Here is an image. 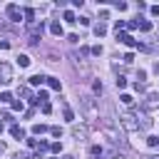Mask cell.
Returning <instances> with one entry per match:
<instances>
[{"label": "cell", "mask_w": 159, "mask_h": 159, "mask_svg": "<svg viewBox=\"0 0 159 159\" xmlns=\"http://www.w3.org/2000/svg\"><path fill=\"white\" fill-rule=\"evenodd\" d=\"M15 159H30V154H27V152H20V154H17Z\"/></svg>", "instance_id": "obj_25"}, {"label": "cell", "mask_w": 159, "mask_h": 159, "mask_svg": "<svg viewBox=\"0 0 159 159\" xmlns=\"http://www.w3.org/2000/svg\"><path fill=\"white\" fill-rule=\"evenodd\" d=\"M119 122H122V127L129 129V132H137V129H139V119H137L134 112H124V114L119 117Z\"/></svg>", "instance_id": "obj_1"}, {"label": "cell", "mask_w": 159, "mask_h": 159, "mask_svg": "<svg viewBox=\"0 0 159 159\" xmlns=\"http://www.w3.org/2000/svg\"><path fill=\"white\" fill-rule=\"evenodd\" d=\"M47 132V124H35L32 127V134H45Z\"/></svg>", "instance_id": "obj_12"}, {"label": "cell", "mask_w": 159, "mask_h": 159, "mask_svg": "<svg viewBox=\"0 0 159 159\" xmlns=\"http://www.w3.org/2000/svg\"><path fill=\"white\" fill-rule=\"evenodd\" d=\"M139 30H142V32H149V30H152V22H149V20H142V22H139Z\"/></svg>", "instance_id": "obj_13"}, {"label": "cell", "mask_w": 159, "mask_h": 159, "mask_svg": "<svg viewBox=\"0 0 159 159\" xmlns=\"http://www.w3.org/2000/svg\"><path fill=\"white\" fill-rule=\"evenodd\" d=\"M5 12H7V17H10L12 22H20V20H22V10H20L15 2H10V5L5 7Z\"/></svg>", "instance_id": "obj_3"}, {"label": "cell", "mask_w": 159, "mask_h": 159, "mask_svg": "<svg viewBox=\"0 0 159 159\" xmlns=\"http://www.w3.org/2000/svg\"><path fill=\"white\" fill-rule=\"evenodd\" d=\"M147 144H149V147H159V137L149 134V137H147Z\"/></svg>", "instance_id": "obj_15"}, {"label": "cell", "mask_w": 159, "mask_h": 159, "mask_svg": "<svg viewBox=\"0 0 159 159\" xmlns=\"http://www.w3.org/2000/svg\"><path fill=\"white\" fill-rule=\"evenodd\" d=\"M114 82H117V89H124V87H127V80H124L122 75H119V77H117Z\"/></svg>", "instance_id": "obj_17"}, {"label": "cell", "mask_w": 159, "mask_h": 159, "mask_svg": "<svg viewBox=\"0 0 159 159\" xmlns=\"http://www.w3.org/2000/svg\"><path fill=\"white\" fill-rule=\"evenodd\" d=\"M149 12H152V15H159V5H152V7H149Z\"/></svg>", "instance_id": "obj_24"}, {"label": "cell", "mask_w": 159, "mask_h": 159, "mask_svg": "<svg viewBox=\"0 0 159 159\" xmlns=\"http://www.w3.org/2000/svg\"><path fill=\"white\" fill-rule=\"evenodd\" d=\"M65 119H67V122H75V112H72V109H65Z\"/></svg>", "instance_id": "obj_19"}, {"label": "cell", "mask_w": 159, "mask_h": 159, "mask_svg": "<svg viewBox=\"0 0 159 159\" xmlns=\"http://www.w3.org/2000/svg\"><path fill=\"white\" fill-rule=\"evenodd\" d=\"M42 82H47L45 75H32V77H30V84H32V87H37V84H42Z\"/></svg>", "instance_id": "obj_7"}, {"label": "cell", "mask_w": 159, "mask_h": 159, "mask_svg": "<svg viewBox=\"0 0 159 159\" xmlns=\"http://www.w3.org/2000/svg\"><path fill=\"white\" fill-rule=\"evenodd\" d=\"M119 102H122L124 107H132V104H134V97H132V94H122V97H119Z\"/></svg>", "instance_id": "obj_9"}, {"label": "cell", "mask_w": 159, "mask_h": 159, "mask_svg": "<svg viewBox=\"0 0 159 159\" xmlns=\"http://www.w3.org/2000/svg\"><path fill=\"white\" fill-rule=\"evenodd\" d=\"M50 134H52V137H62V129H60V127H50Z\"/></svg>", "instance_id": "obj_20"}, {"label": "cell", "mask_w": 159, "mask_h": 159, "mask_svg": "<svg viewBox=\"0 0 159 159\" xmlns=\"http://www.w3.org/2000/svg\"><path fill=\"white\" fill-rule=\"evenodd\" d=\"M94 35H97V37H104V35H107V25H104V22L94 25Z\"/></svg>", "instance_id": "obj_8"}, {"label": "cell", "mask_w": 159, "mask_h": 159, "mask_svg": "<svg viewBox=\"0 0 159 159\" xmlns=\"http://www.w3.org/2000/svg\"><path fill=\"white\" fill-rule=\"evenodd\" d=\"M17 65H20V67H27V65H30V57H27V55H17Z\"/></svg>", "instance_id": "obj_11"}, {"label": "cell", "mask_w": 159, "mask_h": 159, "mask_svg": "<svg viewBox=\"0 0 159 159\" xmlns=\"http://www.w3.org/2000/svg\"><path fill=\"white\" fill-rule=\"evenodd\" d=\"M12 82V67L7 62H0V84H10Z\"/></svg>", "instance_id": "obj_2"}, {"label": "cell", "mask_w": 159, "mask_h": 159, "mask_svg": "<svg viewBox=\"0 0 159 159\" xmlns=\"http://www.w3.org/2000/svg\"><path fill=\"white\" fill-rule=\"evenodd\" d=\"M0 132H2V122H0Z\"/></svg>", "instance_id": "obj_27"}, {"label": "cell", "mask_w": 159, "mask_h": 159, "mask_svg": "<svg viewBox=\"0 0 159 159\" xmlns=\"http://www.w3.org/2000/svg\"><path fill=\"white\" fill-rule=\"evenodd\" d=\"M65 20H67V22H77V17H75L72 10H65Z\"/></svg>", "instance_id": "obj_16"}, {"label": "cell", "mask_w": 159, "mask_h": 159, "mask_svg": "<svg viewBox=\"0 0 159 159\" xmlns=\"http://www.w3.org/2000/svg\"><path fill=\"white\" fill-rule=\"evenodd\" d=\"M0 102H12V94H10V92H2V94H0Z\"/></svg>", "instance_id": "obj_18"}, {"label": "cell", "mask_w": 159, "mask_h": 159, "mask_svg": "<svg viewBox=\"0 0 159 159\" xmlns=\"http://www.w3.org/2000/svg\"><path fill=\"white\" fill-rule=\"evenodd\" d=\"M50 152H52V154H60V152H62V144H60V142H52V144H50Z\"/></svg>", "instance_id": "obj_14"}, {"label": "cell", "mask_w": 159, "mask_h": 159, "mask_svg": "<svg viewBox=\"0 0 159 159\" xmlns=\"http://www.w3.org/2000/svg\"><path fill=\"white\" fill-rule=\"evenodd\" d=\"M10 134H12L15 139H25V129H22V127H17V124H12V127H10Z\"/></svg>", "instance_id": "obj_5"}, {"label": "cell", "mask_w": 159, "mask_h": 159, "mask_svg": "<svg viewBox=\"0 0 159 159\" xmlns=\"http://www.w3.org/2000/svg\"><path fill=\"white\" fill-rule=\"evenodd\" d=\"M149 159H159V157H149Z\"/></svg>", "instance_id": "obj_28"}, {"label": "cell", "mask_w": 159, "mask_h": 159, "mask_svg": "<svg viewBox=\"0 0 159 159\" xmlns=\"http://www.w3.org/2000/svg\"><path fill=\"white\" fill-rule=\"evenodd\" d=\"M117 40H119V42H124V45H129V47H137L134 37H132V35H127V32H117Z\"/></svg>", "instance_id": "obj_4"}, {"label": "cell", "mask_w": 159, "mask_h": 159, "mask_svg": "<svg viewBox=\"0 0 159 159\" xmlns=\"http://www.w3.org/2000/svg\"><path fill=\"white\" fill-rule=\"evenodd\" d=\"M92 89H94L97 94H102V82H94V84H92Z\"/></svg>", "instance_id": "obj_22"}, {"label": "cell", "mask_w": 159, "mask_h": 159, "mask_svg": "<svg viewBox=\"0 0 159 159\" xmlns=\"http://www.w3.org/2000/svg\"><path fill=\"white\" fill-rule=\"evenodd\" d=\"M67 40H70L72 45H77V42H80V35H75V32H72V35H67Z\"/></svg>", "instance_id": "obj_21"}, {"label": "cell", "mask_w": 159, "mask_h": 159, "mask_svg": "<svg viewBox=\"0 0 159 159\" xmlns=\"http://www.w3.org/2000/svg\"><path fill=\"white\" fill-rule=\"evenodd\" d=\"M2 152H5V144H0V154H2Z\"/></svg>", "instance_id": "obj_26"}, {"label": "cell", "mask_w": 159, "mask_h": 159, "mask_svg": "<svg viewBox=\"0 0 159 159\" xmlns=\"http://www.w3.org/2000/svg\"><path fill=\"white\" fill-rule=\"evenodd\" d=\"M50 32H52V35H57V37H60V35H62V32H65V30H62V25H60V22H57V20H52V22H50Z\"/></svg>", "instance_id": "obj_6"}, {"label": "cell", "mask_w": 159, "mask_h": 159, "mask_svg": "<svg viewBox=\"0 0 159 159\" xmlns=\"http://www.w3.org/2000/svg\"><path fill=\"white\" fill-rule=\"evenodd\" d=\"M92 55H102V45H94L92 47Z\"/></svg>", "instance_id": "obj_23"}, {"label": "cell", "mask_w": 159, "mask_h": 159, "mask_svg": "<svg viewBox=\"0 0 159 159\" xmlns=\"http://www.w3.org/2000/svg\"><path fill=\"white\" fill-rule=\"evenodd\" d=\"M47 84H50V89H60V87H62L57 77H47Z\"/></svg>", "instance_id": "obj_10"}]
</instances>
